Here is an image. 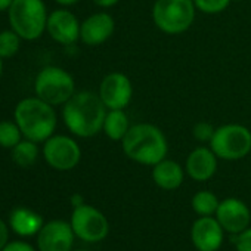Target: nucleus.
<instances>
[{
  "label": "nucleus",
  "mask_w": 251,
  "mask_h": 251,
  "mask_svg": "<svg viewBox=\"0 0 251 251\" xmlns=\"http://www.w3.org/2000/svg\"><path fill=\"white\" fill-rule=\"evenodd\" d=\"M108 108L98 93L75 92L65 103L62 117L67 129L78 138H93L102 132Z\"/></svg>",
  "instance_id": "nucleus-1"
},
{
  "label": "nucleus",
  "mask_w": 251,
  "mask_h": 251,
  "mask_svg": "<svg viewBox=\"0 0 251 251\" xmlns=\"http://www.w3.org/2000/svg\"><path fill=\"white\" fill-rule=\"evenodd\" d=\"M126 157L144 166H155L167 157L169 144L164 132L151 123H138L121 141Z\"/></svg>",
  "instance_id": "nucleus-2"
},
{
  "label": "nucleus",
  "mask_w": 251,
  "mask_h": 251,
  "mask_svg": "<svg viewBox=\"0 0 251 251\" xmlns=\"http://www.w3.org/2000/svg\"><path fill=\"white\" fill-rule=\"evenodd\" d=\"M15 121L25 139L46 142L55 132L56 112L53 106L40 98H25L15 108Z\"/></svg>",
  "instance_id": "nucleus-3"
},
{
  "label": "nucleus",
  "mask_w": 251,
  "mask_h": 251,
  "mask_svg": "<svg viewBox=\"0 0 251 251\" xmlns=\"http://www.w3.org/2000/svg\"><path fill=\"white\" fill-rule=\"evenodd\" d=\"M195 12L194 0H157L152 6V20L158 30L175 36L192 27Z\"/></svg>",
  "instance_id": "nucleus-4"
},
{
  "label": "nucleus",
  "mask_w": 251,
  "mask_h": 251,
  "mask_svg": "<svg viewBox=\"0 0 251 251\" xmlns=\"http://www.w3.org/2000/svg\"><path fill=\"white\" fill-rule=\"evenodd\" d=\"M48 17L43 0H14L9 8L12 30L24 40L39 39L46 30Z\"/></svg>",
  "instance_id": "nucleus-5"
},
{
  "label": "nucleus",
  "mask_w": 251,
  "mask_h": 251,
  "mask_svg": "<svg viewBox=\"0 0 251 251\" xmlns=\"http://www.w3.org/2000/svg\"><path fill=\"white\" fill-rule=\"evenodd\" d=\"M210 148L217 158L227 161L241 160L251 151V132L242 124L220 126L214 130Z\"/></svg>",
  "instance_id": "nucleus-6"
},
{
  "label": "nucleus",
  "mask_w": 251,
  "mask_h": 251,
  "mask_svg": "<svg viewBox=\"0 0 251 251\" xmlns=\"http://www.w3.org/2000/svg\"><path fill=\"white\" fill-rule=\"evenodd\" d=\"M34 90L37 98L55 105H64L74 93L75 83L73 75L59 67H45L36 77Z\"/></svg>",
  "instance_id": "nucleus-7"
},
{
  "label": "nucleus",
  "mask_w": 251,
  "mask_h": 251,
  "mask_svg": "<svg viewBox=\"0 0 251 251\" xmlns=\"http://www.w3.org/2000/svg\"><path fill=\"white\" fill-rule=\"evenodd\" d=\"M70 223L75 236L86 242H99L105 239L109 232V223L106 217L98 208L89 204L74 207Z\"/></svg>",
  "instance_id": "nucleus-8"
},
{
  "label": "nucleus",
  "mask_w": 251,
  "mask_h": 251,
  "mask_svg": "<svg viewBox=\"0 0 251 251\" xmlns=\"http://www.w3.org/2000/svg\"><path fill=\"white\" fill-rule=\"evenodd\" d=\"M43 155L46 163L59 172H67L74 169L81 158V150L78 144L64 135L50 136L43 147Z\"/></svg>",
  "instance_id": "nucleus-9"
},
{
  "label": "nucleus",
  "mask_w": 251,
  "mask_h": 251,
  "mask_svg": "<svg viewBox=\"0 0 251 251\" xmlns=\"http://www.w3.org/2000/svg\"><path fill=\"white\" fill-rule=\"evenodd\" d=\"M98 95L108 109H124L132 102L133 84L126 74L114 71L102 78Z\"/></svg>",
  "instance_id": "nucleus-10"
},
{
  "label": "nucleus",
  "mask_w": 251,
  "mask_h": 251,
  "mask_svg": "<svg viewBox=\"0 0 251 251\" xmlns=\"http://www.w3.org/2000/svg\"><path fill=\"white\" fill-rule=\"evenodd\" d=\"M74 230L71 223L64 220H52L42 226L37 233L39 251H73Z\"/></svg>",
  "instance_id": "nucleus-11"
},
{
  "label": "nucleus",
  "mask_w": 251,
  "mask_h": 251,
  "mask_svg": "<svg viewBox=\"0 0 251 251\" xmlns=\"http://www.w3.org/2000/svg\"><path fill=\"white\" fill-rule=\"evenodd\" d=\"M80 27L77 17L67 11V9H58L53 11L48 17V25L46 30L49 36L59 45L70 46L74 45L80 39Z\"/></svg>",
  "instance_id": "nucleus-12"
},
{
  "label": "nucleus",
  "mask_w": 251,
  "mask_h": 251,
  "mask_svg": "<svg viewBox=\"0 0 251 251\" xmlns=\"http://www.w3.org/2000/svg\"><path fill=\"white\" fill-rule=\"evenodd\" d=\"M216 219L222 225V227L232 233L238 235L245 230L251 220V213L248 207L236 198H226L219 204L216 211Z\"/></svg>",
  "instance_id": "nucleus-13"
},
{
  "label": "nucleus",
  "mask_w": 251,
  "mask_h": 251,
  "mask_svg": "<svg viewBox=\"0 0 251 251\" xmlns=\"http://www.w3.org/2000/svg\"><path fill=\"white\" fill-rule=\"evenodd\" d=\"M223 230L217 219L201 216L192 225L191 239L198 251H217L223 242Z\"/></svg>",
  "instance_id": "nucleus-14"
},
{
  "label": "nucleus",
  "mask_w": 251,
  "mask_h": 251,
  "mask_svg": "<svg viewBox=\"0 0 251 251\" xmlns=\"http://www.w3.org/2000/svg\"><path fill=\"white\" fill-rule=\"evenodd\" d=\"M114 18L106 12H98L81 23L80 40L87 46H99L114 34Z\"/></svg>",
  "instance_id": "nucleus-15"
},
{
  "label": "nucleus",
  "mask_w": 251,
  "mask_h": 251,
  "mask_svg": "<svg viewBox=\"0 0 251 251\" xmlns=\"http://www.w3.org/2000/svg\"><path fill=\"white\" fill-rule=\"evenodd\" d=\"M185 170L191 179L205 182L211 179L217 170V155L211 151V148L198 147L188 155Z\"/></svg>",
  "instance_id": "nucleus-16"
},
{
  "label": "nucleus",
  "mask_w": 251,
  "mask_h": 251,
  "mask_svg": "<svg viewBox=\"0 0 251 251\" xmlns=\"http://www.w3.org/2000/svg\"><path fill=\"white\" fill-rule=\"evenodd\" d=\"M185 177V172L182 166L173 160H161L157 163L152 169V179L157 186L166 191H173L177 189Z\"/></svg>",
  "instance_id": "nucleus-17"
},
{
  "label": "nucleus",
  "mask_w": 251,
  "mask_h": 251,
  "mask_svg": "<svg viewBox=\"0 0 251 251\" xmlns=\"http://www.w3.org/2000/svg\"><path fill=\"white\" fill-rule=\"evenodd\" d=\"M43 225V217L25 207L15 208L9 216V226L20 236L36 235L39 233Z\"/></svg>",
  "instance_id": "nucleus-18"
},
{
  "label": "nucleus",
  "mask_w": 251,
  "mask_h": 251,
  "mask_svg": "<svg viewBox=\"0 0 251 251\" xmlns=\"http://www.w3.org/2000/svg\"><path fill=\"white\" fill-rule=\"evenodd\" d=\"M130 127V120L124 109H108L102 127V132L106 135V138L115 142H121Z\"/></svg>",
  "instance_id": "nucleus-19"
},
{
  "label": "nucleus",
  "mask_w": 251,
  "mask_h": 251,
  "mask_svg": "<svg viewBox=\"0 0 251 251\" xmlns=\"http://www.w3.org/2000/svg\"><path fill=\"white\" fill-rule=\"evenodd\" d=\"M37 157H39V148L36 142L30 139L21 141L18 145L12 148V160L20 167H24V169L31 167L37 161Z\"/></svg>",
  "instance_id": "nucleus-20"
},
{
  "label": "nucleus",
  "mask_w": 251,
  "mask_h": 251,
  "mask_svg": "<svg viewBox=\"0 0 251 251\" xmlns=\"http://www.w3.org/2000/svg\"><path fill=\"white\" fill-rule=\"evenodd\" d=\"M219 200L217 197L210 191H200L192 198V208L200 216H211L216 214L219 208Z\"/></svg>",
  "instance_id": "nucleus-21"
},
{
  "label": "nucleus",
  "mask_w": 251,
  "mask_h": 251,
  "mask_svg": "<svg viewBox=\"0 0 251 251\" xmlns=\"http://www.w3.org/2000/svg\"><path fill=\"white\" fill-rule=\"evenodd\" d=\"M23 132L17 121H0V147L3 148H14L21 142Z\"/></svg>",
  "instance_id": "nucleus-22"
},
{
  "label": "nucleus",
  "mask_w": 251,
  "mask_h": 251,
  "mask_svg": "<svg viewBox=\"0 0 251 251\" xmlns=\"http://www.w3.org/2000/svg\"><path fill=\"white\" fill-rule=\"evenodd\" d=\"M21 37L14 30L0 33V58H11L20 50Z\"/></svg>",
  "instance_id": "nucleus-23"
},
{
  "label": "nucleus",
  "mask_w": 251,
  "mask_h": 251,
  "mask_svg": "<svg viewBox=\"0 0 251 251\" xmlns=\"http://www.w3.org/2000/svg\"><path fill=\"white\" fill-rule=\"evenodd\" d=\"M232 0H194V5L197 11H201L202 14L207 15H214L223 12Z\"/></svg>",
  "instance_id": "nucleus-24"
},
{
  "label": "nucleus",
  "mask_w": 251,
  "mask_h": 251,
  "mask_svg": "<svg viewBox=\"0 0 251 251\" xmlns=\"http://www.w3.org/2000/svg\"><path fill=\"white\" fill-rule=\"evenodd\" d=\"M214 127L210 124V123H207V121H200V123H197L195 126H194V130H192V135H194V138L198 141V142H208L210 144V141H211V138H213V135H214Z\"/></svg>",
  "instance_id": "nucleus-25"
},
{
  "label": "nucleus",
  "mask_w": 251,
  "mask_h": 251,
  "mask_svg": "<svg viewBox=\"0 0 251 251\" xmlns=\"http://www.w3.org/2000/svg\"><path fill=\"white\" fill-rule=\"evenodd\" d=\"M235 247L236 251H251V227H247L236 235Z\"/></svg>",
  "instance_id": "nucleus-26"
},
{
  "label": "nucleus",
  "mask_w": 251,
  "mask_h": 251,
  "mask_svg": "<svg viewBox=\"0 0 251 251\" xmlns=\"http://www.w3.org/2000/svg\"><path fill=\"white\" fill-rule=\"evenodd\" d=\"M2 251H36V248L25 241H14V242H8Z\"/></svg>",
  "instance_id": "nucleus-27"
},
{
  "label": "nucleus",
  "mask_w": 251,
  "mask_h": 251,
  "mask_svg": "<svg viewBox=\"0 0 251 251\" xmlns=\"http://www.w3.org/2000/svg\"><path fill=\"white\" fill-rule=\"evenodd\" d=\"M9 241V229L8 225L0 219V251H2Z\"/></svg>",
  "instance_id": "nucleus-28"
},
{
  "label": "nucleus",
  "mask_w": 251,
  "mask_h": 251,
  "mask_svg": "<svg viewBox=\"0 0 251 251\" xmlns=\"http://www.w3.org/2000/svg\"><path fill=\"white\" fill-rule=\"evenodd\" d=\"M118 2H120V0H93V3L100 6V8H112Z\"/></svg>",
  "instance_id": "nucleus-29"
},
{
  "label": "nucleus",
  "mask_w": 251,
  "mask_h": 251,
  "mask_svg": "<svg viewBox=\"0 0 251 251\" xmlns=\"http://www.w3.org/2000/svg\"><path fill=\"white\" fill-rule=\"evenodd\" d=\"M14 0H0V12L3 11H9V8L12 6Z\"/></svg>",
  "instance_id": "nucleus-30"
},
{
  "label": "nucleus",
  "mask_w": 251,
  "mask_h": 251,
  "mask_svg": "<svg viewBox=\"0 0 251 251\" xmlns=\"http://www.w3.org/2000/svg\"><path fill=\"white\" fill-rule=\"evenodd\" d=\"M55 2L62 5V6H73L78 2V0H55Z\"/></svg>",
  "instance_id": "nucleus-31"
},
{
  "label": "nucleus",
  "mask_w": 251,
  "mask_h": 251,
  "mask_svg": "<svg viewBox=\"0 0 251 251\" xmlns=\"http://www.w3.org/2000/svg\"><path fill=\"white\" fill-rule=\"evenodd\" d=\"M71 202H73V205H74V207H78V205H81V204H84L80 195H74V197L71 198Z\"/></svg>",
  "instance_id": "nucleus-32"
},
{
  "label": "nucleus",
  "mask_w": 251,
  "mask_h": 251,
  "mask_svg": "<svg viewBox=\"0 0 251 251\" xmlns=\"http://www.w3.org/2000/svg\"><path fill=\"white\" fill-rule=\"evenodd\" d=\"M2 70H3V62H2V58H0V75H2Z\"/></svg>",
  "instance_id": "nucleus-33"
},
{
  "label": "nucleus",
  "mask_w": 251,
  "mask_h": 251,
  "mask_svg": "<svg viewBox=\"0 0 251 251\" xmlns=\"http://www.w3.org/2000/svg\"><path fill=\"white\" fill-rule=\"evenodd\" d=\"M75 251H87V250H75Z\"/></svg>",
  "instance_id": "nucleus-34"
}]
</instances>
